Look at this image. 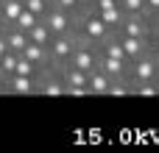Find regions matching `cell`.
<instances>
[{"label":"cell","mask_w":159,"mask_h":153,"mask_svg":"<svg viewBox=\"0 0 159 153\" xmlns=\"http://www.w3.org/2000/svg\"><path fill=\"white\" fill-rule=\"evenodd\" d=\"M53 6H59V8H67V11H75L78 17H81V11H78V0H50Z\"/></svg>","instance_id":"44dd1931"},{"label":"cell","mask_w":159,"mask_h":153,"mask_svg":"<svg viewBox=\"0 0 159 153\" xmlns=\"http://www.w3.org/2000/svg\"><path fill=\"white\" fill-rule=\"evenodd\" d=\"M42 20H45L48 28L53 31V36L70 33V31H75V25H78V14H75V11H67V8H59V6H50Z\"/></svg>","instance_id":"3957f363"},{"label":"cell","mask_w":159,"mask_h":153,"mask_svg":"<svg viewBox=\"0 0 159 153\" xmlns=\"http://www.w3.org/2000/svg\"><path fill=\"white\" fill-rule=\"evenodd\" d=\"M78 42H81V36H78L75 31L53 36V39H50V45H48L50 59H53L56 64H67V61H70V56H73V50L78 47Z\"/></svg>","instance_id":"277c9868"},{"label":"cell","mask_w":159,"mask_h":153,"mask_svg":"<svg viewBox=\"0 0 159 153\" xmlns=\"http://www.w3.org/2000/svg\"><path fill=\"white\" fill-rule=\"evenodd\" d=\"M109 86H112V75H106L101 67L89 72V92L95 98H109Z\"/></svg>","instance_id":"30bf717a"},{"label":"cell","mask_w":159,"mask_h":153,"mask_svg":"<svg viewBox=\"0 0 159 153\" xmlns=\"http://www.w3.org/2000/svg\"><path fill=\"white\" fill-rule=\"evenodd\" d=\"M14 75H39V67L34 64V61H28L22 53H20V59H17V70H14Z\"/></svg>","instance_id":"ac0fdd59"},{"label":"cell","mask_w":159,"mask_h":153,"mask_svg":"<svg viewBox=\"0 0 159 153\" xmlns=\"http://www.w3.org/2000/svg\"><path fill=\"white\" fill-rule=\"evenodd\" d=\"M50 6H53L50 0H25V8H31V11H34V14H39V17H45Z\"/></svg>","instance_id":"ffe728a7"},{"label":"cell","mask_w":159,"mask_h":153,"mask_svg":"<svg viewBox=\"0 0 159 153\" xmlns=\"http://www.w3.org/2000/svg\"><path fill=\"white\" fill-rule=\"evenodd\" d=\"M98 67H101L106 75H112V78H129L131 61H129V59H112V56L98 53Z\"/></svg>","instance_id":"52a82bcc"},{"label":"cell","mask_w":159,"mask_h":153,"mask_svg":"<svg viewBox=\"0 0 159 153\" xmlns=\"http://www.w3.org/2000/svg\"><path fill=\"white\" fill-rule=\"evenodd\" d=\"M70 67H78V70H87V72H92V70H98V45H92V42H78V47L73 50V56H70V61H67Z\"/></svg>","instance_id":"5b68a950"},{"label":"cell","mask_w":159,"mask_h":153,"mask_svg":"<svg viewBox=\"0 0 159 153\" xmlns=\"http://www.w3.org/2000/svg\"><path fill=\"white\" fill-rule=\"evenodd\" d=\"M159 72V56L148 47L143 56L131 59V67H129V78L131 84H145V81H157Z\"/></svg>","instance_id":"7a4b0ae2"},{"label":"cell","mask_w":159,"mask_h":153,"mask_svg":"<svg viewBox=\"0 0 159 153\" xmlns=\"http://www.w3.org/2000/svg\"><path fill=\"white\" fill-rule=\"evenodd\" d=\"M101 14V20L112 28V31H117L120 28V22H123V17H126V11H123V6L117 3V6H112V8H103V11H98Z\"/></svg>","instance_id":"4fadbf2b"},{"label":"cell","mask_w":159,"mask_h":153,"mask_svg":"<svg viewBox=\"0 0 159 153\" xmlns=\"http://www.w3.org/2000/svg\"><path fill=\"white\" fill-rule=\"evenodd\" d=\"M145 11L151 17H159V0H145Z\"/></svg>","instance_id":"7402d4cb"},{"label":"cell","mask_w":159,"mask_h":153,"mask_svg":"<svg viewBox=\"0 0 159 153\" xmlns=\"http://www.w3.org/2000/svg\"><path fill=\"white\" fill-rule=\"evenodd\" d=\"M0 92L3 95H36L39 84H36V75H8L6 81H0Z\"/></svg>","instance_id":"8992f818"},{"label":"cell","mask_w":159,"mask_h":153,"mask_svg":"<svg viewBox=\"0 0 159 153\" xmlns=\"http://www.w3.org/2000/svg\"><path fill=\"white\" fill-rule=\"evenodd\" d=\"M3 36H6V45H8V50H17V53H22V50H25V45H28V31L17 28V25H6Z\"/></svg>","instance_id":"8fae6325"},{"label":"cell","mask_w":159,"mask_h":153,"mask_svg":"<svg viewBox=\"0 0 159 153\" xmlns=\"http://www.w3.org/2000/svg\"><path fill=\"white\" fill-rule=\"evenodd\" d=\"M22 8H25V0H6V3H3V17H0V20H3L6 25H14L17 17L22 14Z\"/></svg>","instance_id":"9a60e30c"},{"label":"cell","mask_w":159,"mask_h":153,"mask_svg":"<svg viewBox=\"0 0 159 153\" xmlns=\"http://www.w3.org/2000/svg\"><path fill=\"white\" fill-rule=\"evenodd\" d=\"M3 31H6V22H3V20H0V36H3Z\"/></svg>","instance_id":"cb8c5ba5"},{"label":"cell","mask_w":159,"mask_h":153,"mask_svg":"<svg viewBox=\"0 0 159 153\" xmlns=\"http://www.w3.org/2000/svg\"><path fill=\"white\" fill-rule=\"evenodd\" d=\"M95 8V0H78V11L81 14H87V11H92Z\"/></svg>","instance_id":"603a6c76"},{"label":"cell","mask_w":159,"mask_h":153,"mask_svg":"<svg viewBox=\"0 0 159 153\" xmlns=\"http://www.w3.org/2000/svg\"><path fill=\"white\" fill-rule=\"evenodd\" d=\"M36 22H42V17H39V14H34L31 8H22V14L17 17V22H14V25H17V28H22V31H31Z\"/></svg>","instance_id":"2e32d148"},{"label":"cell","mask_w":159,"mask_h":153,"mask_svg":"<svg viewBox=\"0 0 159 153\" xmlns=\"http://www.w3.org/2000/svg\"><path fill=\"white\" fill-rule=\"evenodd\" d=\"M61 78H64V86H89V72L70 64H61Z\"/></svg>","instance_id":"7c38bea8"},{"label":"cell","mask_w":159,"mask_h":153,"mask_svg":"<svg viewBox=\"0 0 159 153\" xmlns=\"http://www.w3.org/2000/svg\"><path fill=\"white\" fill-rule=\"evenodd\" d=\"M117 33V31H115ZM117 39H120V45H123V50H126V56H129V61L131 59H137V56H143L151 45H148V39H140V36H126V33H117Z\"/></svg>","instance_id":"9c48e42d"},{"label":"cell","mask_w":159,"mask_h":153,"mask_svg":"<svg viewBox=\"0 0 159 153\" xmlns=\"http://www.w3.org/2000/svg\"><path fill=\"white\" fill-rule=\"evenodd\" d=\"M126 14H148L145 11V0H120Z\"/></svg>","instance_id":"d6986e66"},{"label":"cell","mask_w":159,"mask_h":153,"mask_svg":"<svg viewBox=\"0 0 159 153\" xmlns=\"http://www.w3.org/2000/svg\"><path fill=\"white\" fill-rule=\"evenodd\" d=\"M22 56H25L28 61H34L39 70H45V67H53V64H56V61L50 59V50H48L45 45H36V42H31V39H28V45H25Z\"/></svg>","instance_id":"ba28073f"},{"label":"cell","mask_w":159,"mask_h":153,"mask_svg":"<svg viewBox=\"0 0 159 153\" xmlns=\"http://www.w3.org/2000/svg\"><path fill=\"white\" fill-rule=\"evenodd\" d=\"M75 33L84 39V42H92V45H103L115 31L101 20V14L92 8V11H87V14H81L78 17V25H75Z\"/></svg>","instance_id":"6da1fadb"},{"label":"cell","mask_w":159,"mask_h":153,"mask_svg":"<svg viewBox=\"0 0 159 153\" xmlns=\"http://www.w3.org/2000/svg\"><path fill=\"white\" fill-rule=\"evenodd\" d=\"M28 39H31V42H36V45H45V47H48V45H50V39H53V31H50V28H48V22L42 20V22H36V25L28 31Z\"/></svg>","instance_id":"5bb4252c"},{"label":"cell","mask_w":159,"mask_h":153,"mask_svg":"<svg viewBox=\"0 0 159 153\" xmlns=\"http://www.w3.org/2000/svg\"><path fill=\"white\" fill-rule=\"evenodd\" d=\"M134 95H140V98H159V84H157V81L134 84Z\"/></svg>","instance_id":"e0dca14e"},{"label":"cell","mask_w":159,"mask_h":153,"mask_svg":"<svg viewBox=\"0 0 159 153\" xmlns=\"http://www.w3.org/2000/svg\"><path fill=\"white\" fill-rule=\"evenodd\" d=\"M117 3H120V0H117Z\"/></svg>","instance_id":"484cf974"},{"label":"cell","mask_w":159,"mask_h":153,"mask_svg":"<svg viewBox=\"0 0 159 153\" xmlns=\"http://www.w3.org/2000/svg\"><path fill=\"white\" fill-rule=\"evenodd\" d=\"M157 84H159V72H157Z\"/></svg>","instance_id":"d4e9b609"}]
</instances>
